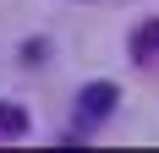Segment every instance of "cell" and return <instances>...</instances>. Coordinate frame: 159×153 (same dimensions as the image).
I'll list each match as a JSON object with an SVG mask.
<instances>
[{
	"instance_id": "obj_2",
	"label": "cell",
	"mask_w": 159,
	"mask_h": 153,
	"mask_svg": "<svg viewBox=\"0 0 159 153\" xmlns=\"http://www.w3.org/2000/svg\"><path fill=\"white\" fill-rule=\"evenodd\" d=\"M159 55V22H143L132 33V60H154Z\"/></svg>"
},
{
	"instance_id": "obj_1",
	"label": "cell",
	"mask_w": 159,
	"mask_h": 153,
	"mask_svg": "<svg viewBox=\"0 0 159 153\" xmlns=\"http://www.w3.org/2000/svg\"><path fill=\"white\" fill-rule=\"evenodd\" d=\"M115 98H121V88H115V82H88V88L77 93V126H99V120H110Z\"/></svg>"
},
{
	"instance_id": "obj_3",
	"label": "cell",
	"mask_w": 159,
	"mask_h": 153,
	"mask_svg": "<svg viewBox=\"0 0 159 153\" xmlns=\"http://www.w3.org/2000/svg\"><path fill=\"white\" fill-rule=\"evenodd\" d=\"M22 131H28V115L16 104H0V137H22Z\"/></svg>"
}]
</instances>
